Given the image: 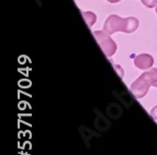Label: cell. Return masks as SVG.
I'll use <instances>...</instances> for the list:
<instances>
[{
  "label": "cell",
  "mask_w": 157,
  "mask_h": 155,
  "mask_svg": "<svg viewBox=\"0 0 157 155\" xmlns=\"http://www.w3.org/2000/svg\"><path fill=\"white\" fill-rule=\"evenodd\" d=\"M94 36L107 57H111L114 55V52H117V44L109 34L105 31H96L94 32Z\"/></svg>",
  "instance_id": "obj_1"
},
{
  "label": "cell",
  "mask_w": 157,
  "mask_h": 155,
  "mask_svg": "<svg viewBox=\"0 0 157 155\" xmlns=\"http://www.w3.org/2000/svg\"><path fill=\"white\" fill-rule=\"evenodd\" d=\"M142 3L147 8H154L157 5V0H142Z\"/></svg>",
  "instance_id": "obj_8"
},
{
  "label": "cell",
  "mask_w": 157,
  "mask_h": 155,
  "mask_svg": "<svg viewBox=\"0 0 157 155\" xmlns=\"http://www.w3.org/2000/svg\"><path fill=\"white\" fill-rule=\"evenodd\" d=\"M109 2H111V3H115V2H119L120 0H108Z\"/></svg>",
  "instance_id": "obj_10"
},
{
  "label": "cell",
  "mask_w": 157,
  "mask_h": 155,
  "mask_svg": "<svg viewBox=\"0 0 157 155\" xmlns=\"http://www.w3.org/2000/svg\"><path fill=\"white\" fill-rule=\"evenodd\" d=\"M122 26H123V18H120L117 14L108 16L103 25V31L109 35L115 33V32H122Z\"/></svg>",
  "instance_id": "obj_3"
},
{
  "label": "cell",
  "mask_w": 157,
  "mask_h": 155,
  "mask_svg": "<svg viewBox=\"0 0 157 155\" xmlns=\"http://www.w3.org/2000/svg\"><path fill=\"white\" fill-rule=\"evenodd\" d=\"M156 13H157V7H156Z\"/></svg>",
  "instance_id": "obj_11"
},
{
  "label": "cell",
  "mask_w": 157,
  "mask_h": 155,
  "mask_svg": "<svg viewBox=\"0 0 157 155\" xmlns=\"http://www.w3.org/2000/svg\"><path fill=\"white\" fill-rule=\"evenodd\" d=\"M152 85L149 80L148 72H145L140 75L131 85V92L136 98H143L149 91V88Z\"/></svg>",
  "instance_id": "obj_2"
},
{
  "label": "cell",
  "mask_w": 157,
  "mask_h": 155,
  "mask_svg": "<svg viewBox=\"0 0 157 155\" xmlns=\"http://www.w3.org/2000/svg\"><path fill=\"white\" fill-rule=\"evenodd\" d=\"M139 27V20L133 16L123 19V26H122V32L124 33H133Z\"/></svg>",
  "instance_id": "obj_5"
},
{
  "label": "cell",
  "mask_w": 157,
  "mask_h": 155,
  "mask_svg": "<svg viewBox=\"0 0 157 155\" xmlns=\"http://www.w3.org/2000/svg\"><path fill=\"white\" fill-rule=\"evenodd\" d=\"M81 16L84 18V20L86 21L87 25L89 27H92L94 23H96V20H97V16L94 12H90V11H81Z\"/></svg>",
  "instance_id": "obj_6"
},
{
  "label": "cell",
  "mask_w": 157,
  "mask_h": 155,
  "mask_svg": "<svg viewBox=\"0 0 157 155\" xmlns=\"http://www.w3.org/2000/svg\"><path fill=\"white\" fill-rule=\"evenodd\" d=\"M134 65L141 70H147L154 65V58L148 54H140L134 59Z\"/></svg>",
  "instance_id": "obj_4"
},
{
  "label": "cell",
  "mask_w": 157,
  "mask_h": 155,
  "mask_svg": "<svg viewBox=\"0 0 157 155\" xmlns=\"http://www.w3.org/2000/svg\"><path fill=\"white\" fill-rule=\"evenodd\" d=\"M151 116H152L153 118L156 119V120H157V105L154 107V108L152 109V110H151Z\"/></svg>",
  "instance_id": "obj_9"
},
{
  "label": "cell",
  "mask_w": 157,
  "mask_h": 155,
  "mask_svg": "<svg viewBox=\"0 0 157 155\" xmlns=\"http://www.w3.org/2000/svg\"><path fill=\"white\" fill-rule=\"evenodd\" d=\"M148 75H149V80L152 85L157 88V68H154L151 71H148Z\"/></svg>",
  "instance_id": "obj_7"
}]
</instances>
